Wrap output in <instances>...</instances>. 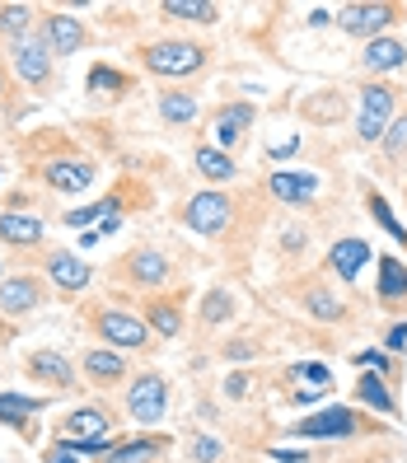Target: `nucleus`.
<instances>
[{
  "label": "nucleus",
  "instance_id": "30",
  "mask_svg": "<svg viewBox=\"0 0 407 463\" xmlns=\"http://www.w3.org/2000/svg\"><path fill=\"white\" fill-rule=\"evenodd\" d=\"M379 150H384L389 165H402V159H407V108H398V118L389 122V131H384V141H379Z\"/></svg>",
  "mask_w": 407,
  "mask_h": 463
},
{
  "label": "nucleus",
  "instance_id": "4",
  "mask_svg": "<svg viewBox=\"0 0 407 463\" xmlns=\"http://www.w3.org/2000/svg\"><path fill=\"white\" fill-rule=\"evenodd\" d=\"M398 19H402V5H384V0H356V5H342V10H337V29H342L346 38L374 43V38H384Z\"/></svg>",
  "mask_w": 407,
  "mask_h": 463
},
{
  "label": "nucleus",
  "instance_id": "11",
  "mask_svg": "<svg viewBox=\"0 0 407 463\" xmlns=\"http://www.w3.org/2000/svg\"><path fill=\"white\" fill-rule=\"evenodd\" d=\"M43 43L52 47V57H71V52H80V47L90 43V29H85L75 14L52 10V14L43 19Z\"/></svg>",
  "mask_w": 407,
  "mask_h": 463
},
{
  "label": "nucleus",
  "instance_id": "34",
  "mask_svg": "<svg viewBox=\"0 0 407 463\" xmlns=\"http://www.w3.org/2000/svg\"><path fill=\"white\" fill-rule=\"evenodd\" d=\"M90 90H94V94H122V90H127V75L113 71V66H94V71H90Z\"/></svg>",
  "mask_w": 407,
  "mask_h": 463
},
{
  "label": "nucleus",
  "instance_id": "2",
  "mask_svg": "<svg viewBox=\"0 0 407 463\" xmlns=\"http://www.w3.org/2000/svg\"><path fill=\"white\" fill-rule=\"evenodd\" d=\"M234 197L221 193V187H206V193H193L183 206H178V221L193 230V234H206V239H221L234 230Z\"/></svg>",
  "mask_w": 407,
  "mask_h": 463
},
{
  "label": "nucleus",
  "instance_id": "31",
  "mask_svg": "<svg viewBox=\"0 0 407 463\" xmlns=\"http://www.w3.org/2000/svg\"><path fill=\"white\" fill-rule=\"evenodd\" d=\"M0 33H5L10 43L29 38L33 33V10L29 5H0Z\"/></svg>",
  "mask_w": 407,
  "mask_h": 463
},
{
  "label": "nucleus",
  "instance_id": "18",
  "mask_svg": "<svg viewBox=\"0 0 407 463\" xmlns=\"http://www.w3.org/2000/svg\"><path fill=\"white\" fill-rule=\"evenodd\" d=\"M43 178H47V187H57V193H85L94 183V165L90 159H52L43 169Z\"/></svg>",
  "mask_w": 407,
  "mask_h": 463
},
{
  "label": "nucleus",
  "instance_id": "10",
  "mask_svg": "<svg viewBox=\"0 0 407 463\" xmlns=\"http://www.w3.org/2000/svg\"><path fill=\"white\" fill-rule=\"evenodd\" d=\"M10 66H14V75L24 80V85H47V75H52V47L38 33L19 38V43H10Z\"/></svg>",
  "mask_w": 407,
  "mask_h": 463
},
{
  "label": "nucleus",
  "instance_id": "43",
  "mask_svg": "<svg viewBox=\"0 0 407 463\" xmlns=\"http://www.w3.org/2000/svg\"><path fill=\"white\" fill-rule=\"evenodd\" d=\"M271 458H281V463H300L305 454H300V449H271Z\"/></svg>",
  "mask_w": 407,
  "mask_h": 463
},
{
  "label": "nucleus",
  "instance_id": "19",
  "mask_svg": "<svg viewBox=\"0 0 407 463\" xmlns=\"http://www.w3.org/2000/svg\"><path fill=\"white\" fill-rule=\"evenodd\" d=\"M193 169H197V174H202L206 183H215V187H225V183H234V178H239V165H234V155L215 150L211 141L193 150Z\"/></svg>",
  "mask_w": 407,
  "mask_h": 463
},
{
  "label": "nucleus",
  "instance_id": "15",
  "mask_svg": "<svg viewBox=\"0 0 407 463\" xmlns=\"http://www.w3.org/2000/svg\"><path fill=\"white\" fill-rule=\"evenodd\" d=\"M356 61H361V71H365V75H393V71H402V66H407V43H402V38H393V33H384V38L365 43Z\"/></svg>",
  "mask_w": 407,
  "mask_h": 463
},
{
  "label": "nucleus",
  "instance_id": "6",
  "mask_svg": "<svg viewBox=\"0 0 407 463\" xmlns=\"http://www.w3.org/2000/svg\"><path fill=\"white\" fill-rule=\"evenodd\" d=\"M361 430H374V426H365L351 407H328V412L305 417V421L290 426L295 440H351V435H361Z\"/></svg>",
  "mask_w": 407,
  "mask_h": 463
},
{
  "label": "nucleus",
  "instance_id": "37",
  "mask_svg": "<svg viewBox=\"0 0 407 463\" xmlns=\"http://www.w3.org/2000/svg\"><path fill=\"white\" fill-rule=\"evenodd\" d=\"M361 370H370V374H389L393 370V361H389V351H361V356H351Z\"/></svg>",
  "mask_w": 407,
  "mask_h": 463
},
{
  "label": "nucleus",
  "instance_id": "9",
  "mask_svg": "<svg viewBox=\"0 0 407 463\" xmlns=\"http://www.w3.org/2000/svg\"><path fill=\"white\" fill-rule=\"evenodd\" d=\"M122 277L131 286H141V290H159V286L174 281V262L159 253V249H150V243H141V249H131L122 258Z\"/></svg>",
  "mask_w": 407,
  "mask_h": 463
},
{
  "label": "nucleus",
  "instance_id": "21",
  "mask_svg": "<svg viewBox=\"0 0 407 463\" xmlns=\"http://www.w3.org/2000/svg\"><path fill=\"white\" fill-rule=\"evenodd\" d=\"M0 239L14 243V249H33V243H43V221L33 211H5L0 215Z\"/></svg>",
  "mask_w": 407,
  "mask_h": 463
},
{
  "label": "nucleus",
  "instance_id": "20",
  "mask_svg": "<svg viewBox=\"0 0 407 463\" xmlns=\"http://www.w3.org/2000/svg\"><path fill=\"white\" fill-rule=\"evenodd\" d=\"M374 295L384 309H398L407 305V267L398 258H379V281H374Z\"/></svg>",
  "mask_w": 407,
  "mask_h": 463
},
{
  "label": "nucleus",
  "instance_id": "33",
  "mask_svg": "<svg viewBox=\"0 0 407 463\" xmlns=\"http://www.w3.org/2000/svg\"><path fill=\"white\" fill-rule=\"evenodd\" d=\"M365 206H370V215H374V221L384 225V230H389L398 243H407V230L393 221V211H389V202H384V197H379V193H365Z\"/></svg>",
  "mask_w": 407,
  "mask_h": 463
},
{
  "label": "nucleus",
  "instance_id": "3",
  "mask_svg": "<svg viewBox=\"0 0 407 463\" xmlns=\"http://www.w3.org/2000/svg\"><path fill=\"white\" fill-rule=\"evenodd\" d=\"M398 99H402V90L389 85V80H370V85L361 90V113H356L361 146H379V141H384L389 122L398 118Z\"/></svg>",
  "mask_w": 407,
  "mask_h": 463
},
{
  "label": "nucleus",
  "instance_id": "32",
  "mask_svg": "<svg viewBox=\"0 0 407 463\" xmlns=\"http://www.w3.org/2000/svg\"><path fill=\"white\" fill-rule=\"evenodd\" d=\"M159 449H165V440H131V445H118L108 454V463H155Z\"/></svg>",
  "mask_w": 407,
  "mask_h": 463
},
{
  "label": "nucleus",
  "instance_id": "36",
  "mask_svg": "<svg viewBox=\"0 0 407 463\" xmlns=\"http://www.w3.org/2000/svg\"><path fill=\"white\" fill-rule=\"evenodd\" d=\"M230 314H234V295L211 290V295L202 299V318H206V323H221V318H230Z\"/></svg>",
  "mask_w": 407,
  "mask_h": 463
},
{
  "label": "nucleus",
  "instance_id": "40",
  "mask_svg": "<svg viewBox=\"0 0 407 463\" xmlns=\"http://www.w3.org/2000/svg\"><path fill=\"white\" fill-rule=\"evenodd\" d=\"M384 346H389V351H402V346H407V318L389 328V342H384Z\"/></svg>",
  "mask_w": 407,
  "mask_h": 463
},
{
  "label": "nucleus",
  "instance_id": "12",
  "mask_svg": "<svg viewBox=\"0 0 407 463\" xmlns=\"http://www.w3.org/2000/svg\"><path fill=\"white\" fill-rule=\"evenodd\" d=\"M365 262H370V239L346 234V239H337L333 249H328V271H333L342 286H356V277L365 271Z\"/></svg>",
  "mask_w": 407,
  "mask_h": 463
},
{
  "label": "nucleus",
  "instance_id": "13",
  "mask_svg": "<svg viewBox=\"0 0 407 463\" xmlns=\"http://www.w3.org/2000/svg\"><path fill=\"white\" fill-rule=\"evenodd\" d=\"M113 435V417L103 407H75V412L62 417V440L80 445V440H108Z\"/></svg>",
  "mask_w": 407,
  "mask_h": 463
},
{
  "label": "nucleus",
  "instance_id": "22",
  "mask_svg": "<svg viewBox=\"0 0 407 463\" xmlns=\"http://www.w3.org/2000/svg\"><path fill=\"white\" fill-rule=\"evenodd\" d=\"M85 374L94 379V384H122L127 379V356L113 346H94L85 351Z\"/></svg>",
  "mask_w": 407,
  "mask_h": 463
},
{
  "label": "nucleus",
  "instance_id": "25",
  "mask_svg": "<svg viewBox=\"0 0 407 463\" xmlns=\"http://www.w3.org/2000/svg\"><path fill=\"white\" fill-rule=\"evenodd\" d=\"M141 318L150 323L155 337H178L183 333V305H178V299H150Z\"/></svg>",
  "mask_w": 407,
  "mask_h": 463
},
{
  "label": "nucleus",
  "instance_id": "27",
  "mask_svg": "<svg viewBox=\"0 0 407 463\" xmlns=\"http://www.w3.org/2000/svg\"><path fill=\"white\" fill-rule=\"evenodd\" d=\"M159 118H165L169 127H187L197 118V94H187V90H165L159 94Z\"/></svg>",
  "mask_w": 407,
  "mask_h": 463
},
{
  "label": "nucleus",
  "instance_id": "1",
  "mask_svg": "<svg viewBox=\"0 0 407 463\" xmlns=\"http://www.w3.org/2000/svg\"><path fill=\"white\" fill-rule=\"evenodd\" d=\"M141 61L159 80H193L211 66V47L193 38H155L141 47Z\"/></svg>",
  "mask_w": 407,
  "mask_h": 463
},
{
  "label": "nucleus",
  "instance_id": "17",
  "mask_svg": "<svg viewBox=\"0 0 407 463\" xmlns=\"http://www.w3.org/2000/svg\"><path fill=\"white\" fill-rule=\"evenodd\" d=\"M300 305H305V314L318 318V323H342V318H346L342 295H337L328 281H309V286L300 290Z\"/></svg>",
  "mask_w": 407,
  "mask_h": 463
},
{
  "label": "nucleus",
  "instance_id": "14",
  "mask_svg": "<svg viewBox=\"0 0 407 463\" xmlns=\"http://www.w3.org/2000/svg\"><path fill=\"white\" fill-rule=\"evenodd\" d=\"M267 193L277 197L281 206H309V202H314V193H318V178H314V174H305V169H271Z\"/></svg>",
  "mask_w": 407,
  "mask_h": 463
},
{
  "label": "nucleus",
  "instance_id": "5",
  "mask_svg": "<svg viewBox=\"0 0 407 463\" xmlns=\"http://www.w3.org/2000/svg\"><path fill=\"white\" fill-rule=\"evenodd\" d=\"M253 122H258V108H253L249 99H239V103H221V108L211 113V122H206L211 146H215V150H225V155H234V150L243 146V136L253 131Z\"/></svg>",
  "mask_w": 407,
  "mask_h": 463
},
{
  "label": "nucleus",
  "instance_id": "8",
  "mask_svg": "<svg viewBox=\"0 0 407 463\" xmlns=\"http://www.w3.org/2000/svg\"><path fill=\"white\" fill-rule=\"evenodd\" d=\"M127 412H131V421H141V426H159L165 412H169V384L159 374H136L131 393H127Z\"/></svg>",
  "mask_w": 407,
  "mask_h": 463
},
{
  "label": "nucleus",
  "instance_id": "38",
  "mask_svg": "<svg viewBox=\"0 0 407 463\" xmlns=\"http://www.w3.org/2000/svg\"><path fill=\"white\" fill-rule=\"evenodd\" d=\"M295 374H305V379H309L314 389H323V384H328V379H333V370H328V365H300Z\"/></svg>",
  "mask_w": 407,
  "mask_h": 463
},
{
  "label": "nucleus",
  "instance_id": "16",
  "mask_svg": "<svg viewBox=\"0 0 407 463\" xmlns=\"http://www.w3.org/2000/svg\"><path fill=\"white\" fill-rule=\"evenodd\" d=\"M43 305V281L38 277H10L0 281V314L19 318V314H33Z\"/></svg>",
  "mask_w": 407,
  "mask_h": 463
},
{
  "label": "nucleus",
  "instance_id": "7",
  "mask_svg": "<svg viewBox=\"0 0 407 463\" xmlns=\"http://www.w3.org/2000/svg\"><path fill=\"white\" fill-rule=\"evenodd\" d=\"M94 333L108 342V346H122V351H141L150 342V323L141 314H127V309H99L94 314Z\"/></svg>",
  "mask_w": 407,
  "mask_h": 463
},
{
  "label": "nucleus",
  "instance_id": "29",
  "mask_svg": "<svg viewBox=\"0 0 407 463\" xmlns=\"http://www.w3.org/2000/svg\"><path fill=\"white\" fill-rule=\"evenodd\" d=\"M165 10L169 19H193V24H215L221 19V5H211V0H165Z\"/></svg>",
  "mask_w": 407,
  "mask_h": 463
},
{
  "label": "nucleus",
  "instance_id": "42",
  "mask_svg": "<svg viewBox=\"0 0 407 463\" xmlns=\"http://www.w3.org/2000/svg\"><path fill=\"white\" fill-rule=\"evenodd\" d=\"M243 389H249V379H243V374H234L230 384H225V393H230V398H243Z\"/></svg>",
  "mask_w": 407,
  "mask_h": 463
},
{
  "label": "nucleus",
  "instance_id": "39",
  "mask_svg": "<svg viewBox=\"0 0 407 463\" xmlns=\"http://www.w3.org/2000/svg\"><path fill=\"white\" fill-rule=\"evenodd\" d=\"M281 249L286 253H305V230H286L281 234Z\"/></svg>",
  "mask_w": 407,
  "mask_h": 463
},
{
  "label": "nucleus",
  "instance_id": "24",
  "mask_svg": "<svg viewBox=\"0 0 407 463\" xmlns=\"http://www.w3.org/2000/svg\"><path fill=\"white\" fill-rule=\"evenodd\" d=\"M47 281H57L66 295H75L90 286V267L71 253H47Z\"/></svg>",
  "mask_w": 407,
  "mask_h": 463
},
{
  "label": "nucleus",
  "instance_id": "28",
  "mask_svg": "<svg viewBox=\"0 0 407 463\" xmlns=\"http://www.w3.org/2000/svg\"><path fill=\"white\" fill-rule=\"evenodd\" d=\"M38 407H47V398H33V393H0V421H10V426L19 430L24 417H33Z\"/></svg>",
  "mask_w": 407,
  "mask_h": 463
},
{
  "label": "nucleus",
  "instance_id": "23",
  "mask_svg": "<svg viewBox=\"0 0 407 463\" xmlns=\"http://www.w3.org/2000/svg\"><path fill=\"white\" fill-rule=\"evenodd\" d=\"M24 370H29L33 379H43V384H57V389H71V356H62V351H33L29 361H24Z\"/></svg>",
  "mask_w": 407,
  "mask_h": 463
},
{
  "label": "nucleus",
  "instance_id": "44",
  "mask_svg": "<svg viewBox=\"0 0 407 463\" xmlns=\"http://www.w3.org/2000/svg\"><path fill=\"white\" fill-rule=\"evenodd\" d=\"M0 94H5V75H0Z\"/></svg>",
  "mask_w": 407,
  "mask_h": 463
},
{
  "label": "nucleus",
  "instance_id": "35",
  "mask_svg": "<svg viewBox=\"0 0 407 463\" xmlns=\"http://www.w3.org/2000/svg\"><path fill=\"white\" fill-rule=\"evenodd\" d=\"M187 454H193V463H221L225 445L211 440V435H193V440H187Z\"/></svg>",
  "mask_w": 407,
  "mask_h": 463
},
{
  "label": "nucleus",
  "instance_id": "41",
  "mask_svg": "<svg viewBox=\"0 0 407 463\" xmlns=\"http://www.w3.org/2000/svg\"><path fill=\"white\" fill-rule=\"evenodd\" d=\"M47 463H80V454H75V449H66V445H57V449L47 454Z\"/></svg>",
  "mask_w": 407,
  "mask_h": 463
},
{
  "label": "nucleus",
  "instance_id": "26",
  "mask_svg": "<svg viewBox=\"0 0 407 463\" xmlns=\"http://www.w3.org/2000/svg\"><path fill=\"white\" fill-rule=\"evenodd\" d=\"M356 398L365 402V407H374V412H384V417H398V398H393V389L384 384V374H361V384H356Z\"/></svg>",
  "mask_w": 407,
  "mask_h": 463
}]
</instances>
